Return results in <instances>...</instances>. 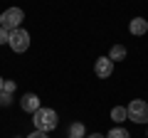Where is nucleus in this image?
<instances>
[{"label": "nucleus", "mask_w": 148, "mask_h": 138, "mask_svg": "<svg viewBox=\"0 0 148 138\" xmlns=\"http://www.w3.org/2000/svg\"><path fill=\"white\" fill-rule=\"evenodd\" d=\"M10 104H12V94L0 91V106H10Z\"/></svg>", "instance_id": "12"}, {"label": "nucleus", "mask_w": 148, "mask_h": 138, "mask_svg": "<svg viewBox=\"0 0 148 138\" xmlns=\"http://www.w3.org/2000/svg\"><path fill=\"white\" fill-rule=\"evenodd\" d=\"M94 72H96L99 79H109V77L114 74V62H111L109 57H99L96 64H94Z\"/></svg>", "instance_id": "5"}, {"label": "nucleus", "mask_w": 148, "mask_h": 138, "mask_svg": "<svg viewBox=\"0 0 148 138\" xmlns=\"http://www.w3.org/2000/svg\"><path fill=\"white\" fill-rule=\"evenodd\" d=\"M32 123H35V131L49 133V131H54V128H57L59 116H57V111H54V109L42 106V109H37V111L32 113Z\"/></svg>", "instance_id": "1"}, {"label": "nucleus", "mask_w": 148, "mask_h": 138, "mask_svg": "<svg viewBox=\"0 0 148 138\" xmlns=\"http://www.w3.org/2000/svg\"><path fill=\"white\" fill-rule=\"evenodd\" d=\"M25 138H49L47 133H42V131H32L30 136H25Z\"/></svg>", "instance_id": "15"}, {"label": "nucleus", "mask_w": 148, "mask_h": 138, "mask_svg": "<svg viewBox=\"0 0 148 138\" xmlns=\"http://www.w3.org/2000/svg\"><path fill=\"white\" fill-rule=\"evenodd\" d=\"M128 32L136 35V37L146 35V32H148V20H143V17H133V20L128 22Z\"/></svg>", "instance_id": "7"}, {"label": "nucleus", "mask_w": 148, "mask_h": 138, "mask_svg": "<svg viewBox=\"0 0 148 138\" xmlns=\"http://www.w3.org/2000/svg\"><path fill=\"white\" fill-rule=\"evenodd\" d=\"M8 44H10V49H12V52H17V54L27 52V49H30V32L22 30V27L12 30V32H10V40H8Z\"/></svg>", "instance_id": "4"}, {"label": "nucleus", "mask_w": 148, "mask_h": 138, "mask_svg": "<svg viewBox=\"0 0 148 138\" xmlns=\"http://www.w3.org/2000/svg\"><path fill=\"white\" fill-rule=\"evenodd\" d=\"M126 47H123V44H114V47L109 49V59L111 62H123V59H126Z\"/></svg>", "instance_id": "8"}, {"label": "nucleus", "mask_w": 148, "mask_h": 138, "mask_svg": "<svg viewBox=\"0 0 148 138\" xmlns=\"http://www.w3.org/2000/svg\"><path fill=\"white\" fill-rule=\"evenodd\" d=\"M69 138H72V136H69Z\"/></svg>", "instance_id": "19"}, {"label": "nucleus", "mask_w": 148, "mask_h": 138, "mask_svg": "<svg viewBox=\"0 0 148 138\" xmlns=\"http://www.w3.org/2000/svg\"><path fill=\"white\" fill-rule=\"evenodd\" d=\"M111 118H114V123H123V121H128V111H126V106H114V109H111Z\"/></svg>", "instance_id": "9"}, {"label": "nucleus", "mask_w": 148, "mask_h": 138, "mask_svg": "<svg viewBox=\"0 0 148 138\" xmlns=\"http://www.w3.org/2000/svg\"><path fill=\"white\" fill-rule=\"evenodd\" d=\"M22 20H25V12L20 8H8L5 12H0V27H5L8 32L17 30L22 25Z\"/></svg>", "instance_id": "2"}, {"label": "nucleus", "mask_w": 148, "mask_h": 138, "mask_svg": "<svg viewBox=\"0 0 148 138\" xmlns=\"http://www.w3.org/2000/svg\"><path fill=\"white\" fill-rule=\"evenodd\" d=\"M3 91H8V94H15V81H10V79H8L5 84H3Z\"/></svg>", "instance_id": "14"}, {"label": "nucleus", "mask_w": 148, "mask_h": 138, "mask_svg": "<svg viewBox=\"0 0 148 138\" xmlns=\"http://www.w3.org/2000/svg\"><path fill=\"white\" fill-rule=\"evenodd\" d=\"M69 136L72 138H86V126L84 123H72V126H69Z\"/></svg>", "instance_id": "10"}, {"label": "nucleus", "mask_w": 148, "mask_h": 138, "mask_svg": "<svg viewBox=\"0 0 148 138\" xmlns=\"http://www.w3.org/2000/svg\"><path fill=\"white\" fill-rule=\"evenodd\" d=\"M8 40H10V32L5 27H0V44H8Z\"/></svg>", "instance_id": "13"}, {"label": "nucleus", "mask_w": 148, "mask_h": 138, "mask_svg": "<svg viewBox=\"0 0 148 138\" xmlns=\"http://www.w3.org/2000/svg\"><path fill=\"white\" fill-rule=\"evenodd\" d=\"M3 84H5V79H3V77H0V91H3Z\"/></svg>", "instance_id": "17"}, {"label": "nucleus", "mask_w": 148, "mask_h": 138, "mask_svg": "<svg viewBox=\"0 0 148 138\" xmlns=\"http://www.w3.org/2000/svg\"><path fill=\"white\" fill-rule=\"evenodd\" d=\"M20 109L27 111V113H35L37 109H42V106H40V96H37V94H25L20 99Z\"/></svg>", "instance_id": "6"}, {"label": "nucleus", "mask_w": 148, "mask_h": 138, "mask_svg": "<svg viewBox=\"0 0 148 138\" xmlns=\"http://www.w3.org/2000/svg\"><path fill=\"white\" fill-rule=\"evenodd\" d=\"M126 111H128V121H133V123H148V101L133 99L131 104L126 106Z\"/></svg>", "instance_id": "3"}, {"label": "nucleus", "mask_w": 148, "mask_h": 138, "mask_svg": "<svg viewBox=\"0 0 148 138\" xmlns=\"http://www.w3.org/2000/svg\"><path fill=\"white\" fill-rule=\"evenodd\" d=\"M86 138H106L104 133H91V136H86Z\"/></svg>", "instance_id": "16"}, {"label": "nucleus", "mask_w": 148, "mask_h": 138, "mask_svg": "<svg viewBox=\"0 0 148 138\" xmlns=\"http://www.w3.org/2000/svg\"><path fill=\"white\" fill-rule=\"evenodd\" d=\"M15 138H20V136H15Z\"/></svg>", "instance_id": "18"}, {"label": "nucleus", "mask_w": 148, "mask_h": 138, "mask_svg": "<svg viewBox=\"0 0 148 138\" xmlns=\"http://www.w3.org/2000/svg\"><path fill=\"white\" fill-rule=\"evenodd\" d=\"M106 138H131V133H128L123 126H116V128H111V131L106 133Z\"/></svg>", "instance_id": "11"}]
</instances>
